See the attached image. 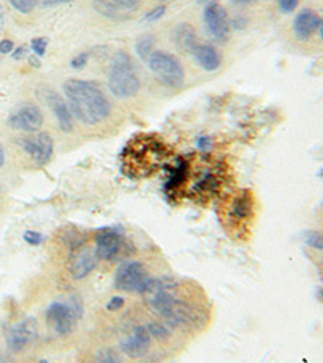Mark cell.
<instances>
[{
  "instance_id": "obj_10",
  "label": "cell",
  "mask_w": 323,
  "mask_h": 363,
  "mask_svg": "<svg viewBox=\"0 0 323 363\" xmlns=\"http://www.w3.org/2000/svg\"><path fill=\"white\" fill-rule=\"evenodd\" d=\"M43 99L45 101L47 107L50 108L52 115H54L58 128L67 134L72 133L75 128V116L68 107V102H65V99L57 91L45 86L43 87Z\"/></svg>"
},
{
  "instance_id": "obj_15",
  "label": "cell",
  "mask_w": 323,
  "mask_h": 363,
  "mask_svg": "<svg viewBox=\"0 0 323 363\" xmlns=\"http://www.w3.org/2000/svg\"><path fill=\"white\" fill-rule=\"evenodd\" d=\"M172 39L173 44L178 47L181 52H185V54H191V52L201 44L199 43L197 31L194 29L192 25H190V23H181V25L176 26L172 31Z\"/></svg>"
},
{
  "instance_id": "obj_8",
  "label": "cell",
  "mask_w": 323,
  "mask_h": 363,
  "mask_svg": "<svg viewBox=\"0 0 323 363\" xmlns=\"http://www.w3.org/2000/svg\"><path fill=\"white\" fill-rule=\"evenodd\" d=\"M7 123L15 131L38 133L44 125V113L36 104H23L10 113Z\"/></svg>"
},
{
  "instance_id": "obj_25",
  "label": "cell",
  "mask_w": 323,
  "mask_h": 363,
  "mask_svg": "<svg viewBox=\"0 0 323 363\" xmlns=\"http://www.w3.org/2000/svg\"><path fill=\"white\" fill-rule=\"evenodd\" d=\"M165 11H167L165 5H158V7L152 9L150 11H148V13L144 15V21H146V23L158 21L160 18H163V15H165Z\"/></svg>"
},
{
  "instance_id": "obj_35",
  "label": "cell",
  "mask_w": 323,
  "mask_h": 363,
  "mask_svg": "<svg viewBox=\"0 0 323 363\" xmlns=\"http://www.w3.org/2000/svg\"><path fill=\"white\" fill-rule=\"evenodd\" d=\"M5 165V152H4V147L0 145V168H2Z\"/></svg>"
},
{
  "instance_id": "obj_19",
  "label": "cell",
  "mask_w": 323,
  "mask_h": 363,
  "mask_svg": "<svg viewBox=\"0 0 323 363\" xmlns=\"http://www.w3.org/2000/svg\"><path fill=\"white\" fill-rule=\"evenodd\" d=\"M92 7L105 18H120V11L115 9V5L110 0H92Z\"/></svg>"
},
{
  "instance_id": "obj_29",
  "label": "cell",
  "mask_w": 323,
  "mask_h": 363,
  "mask_svg": "<svg viewBox=\"0 0 323 363\" xmlns=\"http://www.w3.org/2000/svg\"><path fill=\"white\" fill-rule=\"evenodd\" d=\"M299 0H278V9L283 13H292L297 9Z\"/></svg>"
},
{
  "instance_id": "obj_22",
  "label": "cell",
  "mask_w": 323,
  "mask_h": 363,
  "mask_svg": "<svg viewBox=\"0 0 323 363\" xmlns=\"http://www.w3.org/2000/svg\"><path fill=\"white\" fill-rule=\"evenodd\" d=\"M110 2L115 5V9L120 13H133V11H136L141 7L143 0H110Z\"/></svg>"
},
{
  "instance_id": "obj_38",
  "label": "cell",
  "mask_w": 323,
  "mask_h": 363,
  "mask_svg": "<svg viewBox=\"0 0 323 363\" xmlns=\"http://www.w3.org/2000/svg\"><path fill=\"white\" fill-rule=\"evenodd\" d=\"M319 296H320V297H322V298H323V286H322V289H320V291H319Z\"/></svg>"
},
{
  "instance_id": "obj_31",
  "label": "cell",
  "mask_w": 323,
  "mask_h": 363,
  "mask_svg": "<svg viewBox=\"0 0 323 363\" xmlns=\"http://www.w3.org/2000/svg\"><path fill=\"white\" fill-rule=\"evenodd\" d=\"M13 49H15V44L11 43L10 39H2V40H0V54H4V55L11 54V52H13Z\"/></svg>"
},
{
  "instance_id": "obj_13",
  "label": "cell",
  "mask_w": 323,
  "mask_h": 363,
  "mask_svg": "<svg viewBox=\"0 0 323 363\" xmlns=\"http://www.w3.org/2000/svg\"><path fill=\"white\" fill-rule=\"evenodd\" d=\"M97 265V257L94 252L84 247H76L73 249L72 255H70V274H72L73 279L80 281L84 279L86 277L94 272V268Z\"/></svg>"
},
{
  "instance_id": "obj_27",
  "label": "cell",
  "mask_w": 323,
  "mask_h": 363,
  "mask_svg": "<svg viewBox=\"0 0 323 363\" xmlns=\"http://www.w3.org/2000/svg\"><path fill=\"white\" fill-rule=\"evenodd\" d=\"M87 62H89V54H87V52H81V54L72 58L70 67H72L73 69H83L87 65Z\"/></svg>"
},
{
  "instance_id": "obj_16",
  "label": "cell",
  "mask_w": 323,
  "mask_h": 363,
  "mask_svg": "<svg viewBox=\"0 0 323 363\" xmlns=\"http://www.w3.org/2000/svg\"><path fill=\"white\" fill-rule=\"evenodd\" d=\"M191 55L199 67L205 72H215V69L220 68L221 58L219 52L215 50V47L210 44H199L196 49L191 52Z\"/></svg>"
},
{
  "instance_id": "obj_3",
  "label": "cell",
  "mask_w": 323,
  "mask_h": 363,
  "mask_svg": "<svg viewBox=\"0 0 323 363\" xmlns=\"http://www.w3.org/2000/svg\"><path fill=\"white\" fill-rule=\"evenodd\" d=\"M81 315H83V303L73 296L68 302H52L45 310V321L57 336H67L75 330Z\"/></svg>"
},
{
  "instance_id": "obj_5",
  "label": "cell",
  "mask_w": 323,
  "mask_h": 363,
  "mask_svg": "<svg viewBox=\"0 0 323 363\" xmlns=\"http://www.w3.org/2000/svg\"><path fill=\"white\" fill-rule=\"evenodd\" d=\"M94 242L96 249L94 254L99 260L114 262L123 255H128L129 244L126 241L125 234L116 228H101L94 234Z\"/></svg>"
},
{
  "instance_id": "obj_23",
  "label": "cell",
  "mask_w": 323,
  "mask_h": 363,
  "mask_svg": "<svg viewBox=\"0 0 323 363\" xmlns=\"http://www.w3.org/2000/svg\"><path fill=\"white\" fill-rule=\"evenodd\" d=\"M304 242H305V245H309V247L317 249V250H323V234L317 233V231L305 233Z\"/></svg>"
},
{
  "instance_id": "obj_6",
  "label": "cell",
  "mask_w": 323,
  "mask_h": 363,
  "mask_svg": "<svg viewBox=\"0 0 323 363\" xmlns=\"http://www.w3.org/2000/svg\"><path fill=\"white\" fill-rule=\"evenodd\" d=\"M150 277L148 268L143 263L136 260L123 262L121 265L116 268L114 284L115 288L123 292H138L143 294L146 286L149 284Z\"/></svg>"
},
{
  "instance_id": "obj_2",
  "label": "cell",
  "mask_w": 323,
  "mask_h": 363,
  "mask_svg": "<svg viewBox=\"0 0 323 363\" xmlns=\"http://www.w3.org/2000/svg\"><path fill=\"white\" fill-rule=\"evenodd\" d=\"M107 86L111 96L116 99H131L139 92V73L133 58L126 52L119 50L111 57L107 72Z\"/></svg>"
},
{
  "instance_id": "obj_18",
  "label": "cell",
  "mask_w": 323,
  "mask_h": 363,
  "mask_svg": "<svg viewBox=\"0 0 323 363\" xmlns=\"http://www.w3.org/2000/svg\"><path fill=\"white\" fill-rule=\"evenodd\" d=\"M134 49H136V54L143 62H148V58L150 57L152 52L155 50V39L154 36H150V34H144V36H141L136 40V45H134Z\"/></svg>"
},
{
  "instance_id": "obj_12",
  "label": "cell",
  "mask_w": 323,
  "mask_h": 363,
  "mask_svg": "<svg viewBox=\"0 0 323 363\" xmlns=\"http://www.w3.org/2000/svg\"><path fill=\"white\" fill-rule=\"evenodd\" d=\"M38 337V321L34 318H25L11 326L7 335V345L10 352L20 354L34 339Z\"/></svg>"
},
{
  "instance_id": "obj_17",
  "label": "cell",
  "mask_w": 323,
  "mask_h": 363,
  "mask_svg": "<svg viewBox=\"0 0 323 363\" xmlns=\"http://www.w3.org/2000/svg\"><path fill=\"white\" fill-rule=\"evenodd\" d=\"M251 208H252V202L251 197L248 196V192H243L236 201L231 205V215L236 220H244L246 216L251 215Z\"/></svg>"
},
{
  "instance_id": "obj_32",
  "label": "cell",
  "mask_w": 323,
  "mask_h": 363,
  "mask_svg": "<svg viewBox=\"0 0 323 363\" xmlns=\"http://www.w3.org/2000/svg\"><path fill=\"white\" fill-rule=\"evenodd\" d=\"M40 5H44V7H54V5H60V4H68L72 2V0H39Z\"/></svg>"
},
{
  "instance_id": "obj_14",
  "label": "cell",
  "mask_w": 323,
  "mask_h": 363,
  "mask_svg": "<svg viewBox=\"0 0 323 363\" xmlns=\"http://www.w3.org/2000/svg\"><path fill=\"white\" fill-rule=\"evenodd\" d=\"M320 16L312 9H302L292 20V33L299 40H309L319 31Z\"/></svg>"
},
{
  "instance_id": "obj_24",
  "label": "cell",
  "mask_w": 323,
  "mask_h": 363,
  "mask_svg": "<svg viewBox=\"0 0 323 363\" xmlns=\"http://www.w3.org/2000/svg\"><path fill=\"white\" fill-rule=\"evenodd\" d=\"M96 360L97 362H102V363H119L121 362L120 355L115 352L114 349H101L99 352L96 354Z\"/></svg>"
},
{
  "instance_id": "obj_7",
  "label": "cell",
  "mask_w": 323,
  "mask_h": 363,
  "mask_svg": "<svg viewBox=\"0 0 323 363\" xmlns=\"http://www.w3.org/2000/svg\"><path fill=\"white\" fill-rule=\"evenodd\" d=\"M202 20L205 31H207L209 36L215 39L217 43H226V40L230 39L231 20L223 5H220L219 2L205 5Z\"/></svg>"
},
{
  "instance_id": "obj_1",
  "label": "cell",
  "mask_w": 323,
  "mask_h": 363,
  "mask_svg": "<svg viewBox=\"0 0 323 363\" xmlns=\"http://www.w3.org/2000/svg\"><path fill=\"white\" fill-rule=\"evenodd\" d=\"M63 94L73 116L83 125H101L111 113V102L107 94L92 81L67 79L63 83Z\"/></svg>"
},
{
  "instance_id": "obj_21",
  "label": "cell",
  "mask_w": 323,
  "mask_h": 363,
  "mask_svg": "<svg viewBox=\"0 0 323 363\" xmlns=\"http://www.w3.org/2000/svg\"><path fill=\"white\" fill-rule=\"evenodd\" d=\"M9 4L21 15L33 13L34 9L38 7L39 0H9Z\"/></svg>"
},
{
  "instance_id": "obj_37",
  "label": "cell",
  "mask_w": 323,
  "mask_h": 363,
  "mask_svg": "<svg viewBox=\"0 0 323 363\" xmlns=\"http://www.w3.org/2000/svg\"><path fill=\"white\" fill-rule=\"evenodd\" d=\"M317 33H319V38L323 39V20H320V26H319V31H317Z\"/></svg>"
},
{
  "instance_id": "obj_28",
  "label": "cell",
  "mask_w": 323,
  "mask_h": 363,
  "mask_svg": "<svg viewBox=\"0 0 323 363\" xmlns=\"http://www.w3.org/2000/svg\"><path fill=\"white\" fill-rule=\"evenodd\" d=\"M23 241L29 245H39L44 241V236L38 231H25V234H23Z\"/></svg>"
},
{
  "instance_id": "obj_26",
  "label": "cell",
  "mask_w": 323,
  "mask_h": 363,
  "mask_svg": "<svg viewBox=\"0 0 323 363\" xmlns=\"http://www.w3.org/2000/svg\"><path fill=\"white\" fill-rule=\"evenodd\" d=\"M47 44H49V40L45 38H36L31 40V49L38 57H43L47 50Z\"/></svg>"
},
{
  "instance_id": "obj_11",
  "label": "cell",
  "mask_w": 323,
  "mask_h": 363,
  "mask_svg": "<svg viewBox=\"0 0 323 363\" xmlns=\"http://www.w3.org/2000/svg\"><path fill=\"white\" fill-rule=\"evenodd\" d=\"M152 336L148 328L143 325L134 326L128 335L120 339V349L129 359H143L149 352Z\"/></svg>"
},
{
  "instance_id": "obj_30",
  "label": "cell",
  "mask_w": 323,
  "mask_h": 363,
  "mask_svg": "<svg viewBox=\"0 0 323 363\" xmlns=\"http://www.w3.org/2000/svg\"><path fill=\"white\" fill-rule=\"evenodd\" d=\"M123 306H125V298L120 296H114L107 302V310L109 312H116V310H120Z\"/></svg>"
},
{
  "instance_id": "obj_36",
  "label": "cell",
  "mask_w": 323,
  "mask_h": 363,
  "mask_svg": "<svg viewBox=\"0 0 323 363\" xmlns=\"http://www.w3.org/2000/svg\"><path fill=\"white\" fill-rule=\"evenodd\" d=\"M219 0H199V4H204V5H210V4H217Z\"/></svg>"
},
{
  "instance_id": "obj_4",
  "label": "cell",
  "mask_w": 323,
  "mask_h": 363,
  "mask_svg": "<svg viewBox=\"0 0 323 363\" xmlns=\"http://www.w3.org/2000/svg\"><path fill=\"white\" fill-rule=\"evenodd\" d=\"M148 68L163 86L178 89L185 83V68L181 62L170 52L154 50L148 58Z\"/></svg>"
},
{
  "instance_id": "obj_9",
  "label": "cell",
  "mask_w": 323,
  "mask_h": 363,
  "mask_svg": "<svg viewBox=\"0 0 323 363\" xmlns=\"http://www.w3.org/2000/svg\"><path fill=\"white\" fill-rule=\"evenodd\" d=\"M18 144L39 167H45L50 162L52 155H54V139L45 131L21 138L18 139Z\"/></svg>"
},
{
  "instance_id": "obj_20",
  "label": "cell",
  "mask_w": 323,
  "mask_h": 363,
  "mask_svg": "<svg viewBox=\"0 0 323 363\" xmlns=\"http://www.w3.org/2000/svg\"><path fill=\"white\" fill-rule=\"evenodd\" d=\"M146 328H148V331L150 333L152 337L160 339V341H167V339L172 336V331H170L168 325H165V323H158V321H149V323L146 325Z\"/></svg>"
},
{
  "instance_id": "obj_33",
  "label": "cell",
  "mask_w": 323,
  "mask_h": 363,
  "mask_svg": "<svg viewBox=\"0 0 323 363\" xmlns=\"http://www.w3.org/2000/svg\"><path fill=\"white\" fill-rule=\"evenodd\" d=\"M25 52H26V47H18V49L15 50V54H11V55H13L15 60H21V58L25 57Z\"/></svg>"
},
{
  "instance_id": "obj_39",
  "label": "cell",
  "mask_w": 323,
  "mask_h": 363,
  "mask_svg": "<svg viewBox=\"0 0 323 363\" xmlns=\"http://www.w3.org/2000/svg\"><path fill=\"white\" fill-rule=\"evenodd\" d=\"M160 2H168V0H160Z\"/></svg>"
},
{
  "instance_id": "obj_34",
  "label": "cell",
  "mask_w": 323,
  "mask_h": 363,
  "mask_svg": "<svg viewBox=\"0 0 323 363\" xmlns=\"http://www.w3.org/2000/svg\"><path fill=\"white\" fill-rule=\"evenodd\" d=\"M252 0H231L233 5H236V7H246V5H249Z\"/></svg>"
}]
</instances>
